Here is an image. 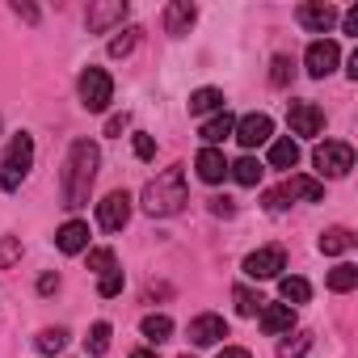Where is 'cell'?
<instances>
[{
  "mask_svg": "<svg viewBox=\"0 0 358 358\" xmlns=\"http://www.w3.org/2000/svg\"><path fill=\"white\" fill-rule=\"evenodd\" d=\"M97 164H101V152L93 139H76L68 148V160H64V207L68 211H80L89 203V190L97 182Z\"/></svg>",
  "mask_w": 358,
  "mask_h": 358,
  "instance_id": "obj_1",
  "label": "cell"
},
{
  "mask_svg": "<svg viewBox=\"0 0 358 358\" xmlns=\"http://www.w3.org/2000/svg\"><path fill=\"white\" fill-rule=\"evenodd\" d=\"M190 199H186V177H182V169H164L160 177H152V182L143 186V211L148 215H156V220H164V215H177Z\"/></svg>",
  "mask_w": 358,
  "mask_h": 358,
  "instance_id": "obj_2",
  "label": "cell"
},
{
  "mask_svg": "<svg viewBox=\"0 0 358 358\" xmlns=\"http://www.w3.org/2000/svg\"><path fill=\"white\" fill-rule=\"evenodd\" d=\"M30 169H34V139L22 131V135L9 139V152L0 160V190H17L30 177Z\"/></svg>",
  "mask_w": 358,
  "mask_h": 358,
  "instance_id": "obj_3",
  "label": "cell"
},
{
  "mask_svg": "<svg viewBox=\"0 0 358 358\" xmlns=\"http://www.w3.org/2000/svg\"><path fill=\"white\" fill-rule=\"evenodd\" d=\"M295 199H303V203H324V186L312 182V177H287L278 190L266 194V207H270V211H287Z\"/></svg>",
  "mask_w": 358,
  "mask_h": 358,
  "instance_id": "obj_4",
  "label": "cell"
},
{
  "mask_svg": "<svg viewBox=\"0 0 358 358\" xmlns=\"http://www.w3.org/2000/svg\"><path fill=\"white\" fill-rule=\"evenodd\" d=\"M76 89H80V106H85V110H93V114H101V110L114 101V80H110V72H106V68H85Z\"/></svg>",
  "mask_w": 358,
  "mask_h": 358,
  "instance_id": "obj_5",
  "label": "cell"
},
{
  "mask_svg": "<svg viewBox=\"0 0 358 358\" xmlns=\"http://www.w3.org/2000/svg\"><path fill=\"white\" fill-rule=\"evenodd\" d=\"M312 160H316V169L324 173V177H345L350 169H354V148L350 143H320L316 152H312Z\"/></svg>",
  "mask_w": 358,
  "mask_h": 358,
  "instance_id": "obj_6",
  "label": "cell"
},
{
  "mask_svg": "<svg viewBox=\"0 0 358 358\" xmlns=\"http://www.w3.org/2000/svg\"><path fill=\"white\" fill-rule=\"evenodd\" d=\"M241 270H245L249 278H257V282H262V278H278V274L287 270V253H282L278 245H266V249H257V253H249Z\"/></svg>",
  "mask_w": 358,
  "mask_h": 358,
  "instance_id": "obj_7",
  "label": "cell"
},
{
  "mask_svg": "<svg viewBox=\"0 0 358 358\" xmlns=\"http://www.w3.org/2000/svg\"><path fill=\"white\" fill-rule=\"evenodd\" d=\"M337 59H341V47H337L333 38H316V43L308 47V55H303V68H308L312 80H324V76L337 68Z\"/></svg>",
  "mask_w": 358,
  "mask_h": 358,
  "instance_id": "obj_8",
  "label": "cell"
},
{
  "mask_svg": "<svg viewBox=\"0 0 358 358\" xmlns=\"http://www.w3.org/2000/svg\"><path fill=\"white\" fill-rule=\"evenodd\" d=\"M287 122H291L295 135L312 139V135L324 131V110H320L316 101H291V106H287Z\"/></svg>",
  "mask_w": 358,
  "mask_h": 358,
  "instance_id": "obj_9",
  "label": "cell"
},
{
  "mask_svg": "<svg viewBox=\"0 0 358 358\" xmlns=\"http://www.w3.org/2000/svg\"><path fill=\"white\" fill-rule=\"evenodd\" d=\"M127 220H131V194H127V190H114V194H106V199L97 203V224H101L106 232H122Z\"/></svg>",
  "mask_w": 358,
  "mask_h": 358,
  "instance_id": "obj_10",
  "label": "cell"
},
{
  "mask_svg": "<svg viewBox=\"0 0 358 358\" xmlns=\"http://www.w3.org/2000/svg\"><path fill=\"white\" fill-rule=\"evenodd\" d=\"M122 17H127V0H97L85 22H89V34H106V30L122 26Z\"/></svg>",
  "mask_w": 358,
  "mask_h": 358,
  "instance_id": "obj_11",
  "label": "cell"
},
{
  "mask_svg": "<svg viewBox=\"0 0 358 358\" xmlns=\"http://www.w3.org/2000/svg\"><path fill=\"white\" fill-rule=\"evenodd\" d=\"M236 139H241V148H257V143H270V135H274V122H270V114H245L241 122H236V131H232Z\"/></svg>",
  "mask_w": 358,
  "mask_h": 358,
  "instance_id": "obj_12",
  "label": "cell"
},
{
  "mask_svg": "<svg viewBox=\"0 0 358 358\" xmlns=\"http://www.w3.org/2000/svg\"><path fill=\"white\" fill-rule=\"evenodd\" d=\"M224 337H228V320H224V316L203 312V316L190 320V341H194V345H220Z\"/></svg>",
  "mask_w": 358,
  "mask_h": 358,
  "instance_id": "obj_13",
  "label": "cell"
},
{
  "mask_svg": "<svg viewBox=\"0 0 358 358\" xmlns=\"http://www.w3.org/2000/svg\"><path fill=\"white\" fill-rule=\"evenodd\" d=\"M257 320H262V333H270V337H287V333L295 329V308H287V303H262Z\"/></svg>",
  "mask_w": 358,
  "mask_h": 358,
  "instance_id": "obj_14",
  "label": "cell"
},
{
  "mask_svg": "<svg viewBox=\"0 0 358 358\" xmlns=\"http://www.w3.org/2000/svg\"><path fill=\"white\" fill-rule=\"evenodd\" d=\"M295 17H299V26H303V30H312V34H329V30L337 26V17H341V13H337L333 5H299V13H295Z\"/></svg>",
  "mask_w": 358,
  "mask_h": 358,
  "instance_id": "obj_15",
  "label": "cell"
},
{
  "mask_svg": "<svg viewBox=\"0 0 358 358\" xmlns=\"http://www.w3.org/2000/svg\"><path fill=\"white\" fill-rule=\"evenodd\" d=\"M194 17H199V9L190 5V0H173V5L164 9V30H169L173 38H182V34H190Z\"/></svg>",
  "mask_w": 358,
  "mask_h": 358,
  "instance_id": "obj_16",
  "label": "cell"
},
{
  "mask_svg": "<svg viewBox=\"0 0 358 358\" xmlns=\"http://www.w3.org/2000/svg\"><path fill=\"white\" fill-rule=\"evenodd\" d=\"M194 169H199V177L207 186H220L224 177H228V160H224V152L220 148H203L199 152V160H194Z\"/></svg>",
  "mask_w": 358,
  "mask_h": 358,
  "instance_id": "obj_17",
  "label": "cell"
},
{
  "mask_svg": "<svg viewBox=\"0 0 358 358\" xmlns=\"http://www.w3.org/2000/svg\"><path fill=\"white\" fill-rule=\"evenodd\" d=\"M55 245H59V253H85L89 249V224L85 220H68L55 232Z\"/></svg>",
  "mask_w": 358,
  "mask_h": 358,
  "instance_id": "obj_18",
  "label": "cell"
},
{
  "mask_svg": "<svg viewBox=\"0 0 358 358\" xmlns=\"http://www.w3.org/2000/svg\"><path fill=\"white\" fill-rule=\"evenodd\" d=\"M236 131V118L228 114V110H220L211 122H203V139H207V148H215V143H224L228 135Z\"/></svg>",
  "mask_w": 358,
  "mask_h": 358,
  "instance_id": "obj_19",
  "label": "cell"
},
{
  "mask_svg": "<svg viewBox=\"0 0 358 358\" xmlns=\"http://www.w3.org/2000/svg\"><path fill=\"white\" fill-rule=\"evenodd\" d=\"M278 295L287 299V308H295V303H308L312 299V287H308V278L287 274V278H278Z\"/></svg>",
  "mask_w": 358,
  "mask_h": 358,
  "instance_id": "obj_20",
  "label": "cell"
},
{
  "mask_svg": "<svg viewBox=\"0 0 358 358\" xmlns=\"http://www.w3.org/2000/svg\"><path fill=\"white\" fill-rule=\"evenodd\" d=\"M228 177L236 186H257L262 182V160H253V156H241L236 164H228Z\"/></svg>",
  "mask_w": 358,
  "mask_h": 358,
  "instance_id": "obj_21",
  "label": "cell"
},
{
  "mask_svg": "<svg viewBox=\"0 0 358 358\" xmlns=\"http://www.w3.org/2000/svg\"><path fill=\"white\" fill-rule=\"evenodd\" d=\"M270 164L274 169H295L299 164V143L295 139H274L270 143Z\"/></svg>",
  "mask_w": 358,
  "mask_h": 358,
  "instance_id": "obj_22",
  "label": "cell"
},
{
  "mask_svg": "<svg viewBox=\"0 0 358 358\" xmlns=\"http://www.w3.org/2000/svg\"><path fill=\"white\" fill-rule=\"evenodd\" d=\"M139 333H143L152 345H160V341H169V337H173V320H169V316H160V312H152V316H143Z\"/></svg>",
  "mask_w": 358,
  "mask_h": 358,
  "instance_id": "obj_23",
  "label": "cell"
},
{
  "mask_svg": "<svg viewBox=\"0 0 358 358\" xmlns=\"http://www.w3.org/2000/svg\"><path fill=\"white\" fill-rule=\"evenodd\" d=\"M215 110H224V93H220V89H199V93H190V114H215Z\"/></svg>",
  "mask_w": 358,
  "mask_h": 358,
  "instance_id": "obj_24",
  "label": "cell"
},
{
  "mask_svg": "<svg viewBox=\"0 0 358 358\" xmlns=\"http://www.w3.org/2000/svg\"><path fill=\"white\" fill-rule=\"evenodd\" d=\"M354 287H358V270H354L350 262H341V266H333V270H329V291L345 295V291H354Z\"/></svg>",
  "mask_w": 358,
  "mask_h": 358,
  "instance_id": "obj_25",
  "label": "cell"
},
{
  "mask_svg": "<svg viewBox=\"0 0 358 358\" xmlns=\"http://www.w3.org/2000/svg\"><path fill=\"white\" fill-rule=\"evenodd\" d=\"M354 245V236L345 232V228H329L324 236H320V253H329V257H337V253H345Z\"/></svg>",
  "mask_w": 358,
  "mask_h": 358,
  "instance_id": "obj_26",
  "label": "cell"
},
{
  "mask_svg": "<svg viewBox=\"0 0 358 358\" xmlns=\"http://www.w3.org/2000/svg\"><path fill=\"white\" fill-rule=\"evenodd\" d=\"M135 43H139V30H135V26H127V30H118V38H110V55H114V59H122V55H131V51H135Z\"/></svg>",
  "mask_w": 358,
  "mask_h": 358,
  "instance_id": "obj_27",
  "label": "cell"
},
{
  "mask_svg": "<svg viewBox=\"0 0 358 358\" xmlns=\"http://www.w3.org/2000/svg\"><path fill=\"white\" fill-rule=\"evenodd\" d=\"M232 299H236V312H241V316H257V312H262V303H266V299H262V295H253L249 287H236V291H232Z\"/></svg>",
  "mask_w": 358,
  "mask_h": 358,
  "instance_id": "obj_28",
  "label": "cell"
},
{
  "mask_svg": "<svg viewBox=\"0 0 358 358\" xmlns=\"http://www.w3.org/2000/svg\"><path fill=\"white\" fill-rule=\"evenodd\" d=\"M34 345H38V354H59V350L68 345V333H64V329H43Z\"/></svg>",
  "mask_w": 358,
  "mask_h": 358,
  "instance_id": "obj_29",
  "label": "cell"
},
{
  "mask_svg": "<svg viewBox=\"0 0 358 358\" xmlns=\"http://www.w3.org/2000/svg\"><path fill=\"white\" fill-rule=\"evenodd\" d=\"M308 345H312V337L308 333H287V341H278V358H303L308 354Z\"/></svg>",
  "mask_w": 358,
  "mask_h": 358,
  "instance_id": "obj_30",
  "label": "cell"
},
{
  "mask_svg": "<svg viewBox=\"0 0 358 358\" xmlns=\"http://www.w3.org/2000/svg\"><path fill=\"white\" fill-rule=\"evenodd\" d=\"M85 345H89V354H106V350H110V324H106V320H97V324L89 329Z\"/></svg>",
  "mask_w": 358,
  "mask_h": 358,
  "instance_id": "obj_31",
  "label": "cell"
},
{
  "mask_svg": "<svg viewBox=\"0 0 358 358\" xmlns=\"http://www.w3.org/2000/svg\"><path fill=\"white\" fill-rule=\"evenodd\" d=\"M13 262H22V236H5V241H0V270H9Z\"/></svg>",
  "mask_w": 358,
  "mask_h": 358,
  "instance_id": "obj_32",
  "label": "cell"
},
{
  "mask_svg": "<svg viewBox=\"0 0 358 358\" xmlns=\"http://www.w3.org/2000/svg\"><path fill=\"white\" fill-rule=\"evenodd\" d=\"M287 80H291V59H287V55H274V59H270V85L282 89Z\"/></svg>",
  "mask_w": 358,
  "mask_h": 358,
  "instance_id": "obj_33",
  "label": "cell"
},
{
  "mask_svg": "<svg viewBox=\"0 0 358 358\" xmlns=\"http://www.w3.org/2000/svg\"><path fill=\"white\" fill-rule=\"evenodd\" d=\"M97 291H101V299H114V295H122V270L114 266L110 274H101V282H97Z\"/></svg>",
  "mask_w": 358,
  "mask_h": 358,
  "instance_id": "obj_34",
  "label": "cell"
},
{
  "mask_svg": "<svg viewBox=\"0 0 358 358\" xmlns=\"http://www.w3.org/2000/svg\"><path fill=\"white\" fill-rule=\"evenodd\" d=\"M89 270L110 274V270H114V253H110V249H89Z\"/></svg>",
  "mask_w": 358,
  "mask_h": 358,
  "instance_id": "obj_35",
  "label": "cell"
},
{
  "mask_svg": "<svg viewBox=\"0 0 358 358\" xmlns=\"http://www.w3.org/2000/svg\"><path fill=\"white\" fill-rule=\"evenodd\" d=\"M135 156L139 160H152L156 156V139L152 135H135Z\"/></svg>",
  "mask_w": 358,
  "mask_h": 358,
  "instance_id": "obj_36",
  "label": "cell"
},
{
  "mask_svg": "<svg viewBox=\"0 0 358 358\" xmlns=\"http://www.w3.org/2000/svg\"><path fill=\"white\" fill-rule=\"evenodd\" d=\"M127 127H131V118H127V114H114V118L106 122V135H122Z\"/></svg>",
  "mask_w": 358,
  "mask_h": 358,
  "instance_id": "obj_37",
  "label": "cell"
},
{
  "mask_svg": "<svg viewBox=\"0 0 358 358\" xmlns=\"http://www.w3.org/2000/svg\"><path fill=\"white\" fill-rule=\"evenodd\" d=\"M13 13H17V17H26V22H38V9H34V5H26V0H13Z\"/></svg>",
  "mask_w": 358,
  "mask_h": 358,
  "instance_id": "obj_38",
  "label": "cell"
},
{
  "mask_svg": "<svg viewBox=\"0 0 358 358\" xmlns=\"http://www.w3.org/2000/svg\"><path fill=\"white\" fill-rule=\"evenodd\" d=\"M232 211H236L232 199H211V215H232Z\"/></svg>",
  "mask_w": 358,
  "mask_h": 358,
  "instance_id": "obj_39",
  "label": "cell"
},
{
  "mask_svg": "<svg viewBox=\"0 0 358 358\" xmlns=\"http://www.w3.org/2000/svg\"><path fill=\"white\" fill-rule=\"evenodd\" d=\"M341 26H345V34H354V38H358V5H354L345 17H341Z\"/></svg>",
  "mask_w": 358,
  "mask_h": 358,
  "instance_id": "obj_40",
  "label": "cell"
},
{
  "mask_svg": "<svg viewBox=\"0 0 358 358\" xmlns=\"http://www.w3.org/2000/svg\"><path fill=\"white\" fill-rule=\"evenodd\" d=\"M38 291H43V295L59 291V274H43V278H38Z\"/></svg>",
  "mask_w": 358,
  "mask_h": 358,
  "instance_id": "obj_41",
  "label": "cell"
},
{
  "mask_svg": "<svg viewBox=\"0 0 358 358\" xmlns=\"http://www.w3.org/2000/svg\"><path fill=\"white\" fill-rule=\"evenodd\" d=\"M220 358H253V354H249V350H241V345H224V350H220Z\"/></svg>",
  "mask_w": 358,
  "mask_h": 358,
  "instance_id": "obj_42",
  "label": "cell"
},
{
  "mask_svg": "<svg viewBox=\"0 0 358 358\" xmlns=\"http://www.w3.org/2000/svg\"><path fill=\"white\" fill-rule=\"evenodd\" d=\"M131 358H156V354H152V350H135Z\"/></svg>",
  "mask_w": 358,
  "mask_h": 358,
  "instance_id": "obj_43",
  "label": "cell"
},
{
  "mask_svg": "<svg viewBox=\"0 0 358 358\" xmlns=\"http://www.w3.org/2000/svg\"><path fill=\"white\" fill-rule=\"evenodd\" d=\"M182 358H190V354H182Z\"/></svg>",
  "mask_w": 358,
  "mask_h": 358,
  "instance_id": "obj_44",
  "label": "cell"
}]
</instances>
